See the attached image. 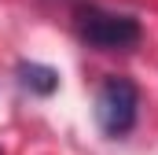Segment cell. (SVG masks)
I'll use <instances>...</instances> for the list:
<instances>
[{
    "instance_id": "1",
    "label": "cell",
    "mask_w": 158,
    "mask_h": 155,
    "mask_svg": "<svg viewBox=\"0 0 158 155\" xmlns=\"http://www.w3.org/2000/svg\"><path fill=\"white\" fill-rule=\"evenodd\" d=\"M140 92L129 78H107L96 92V122L107 137H125L136 126Z\"/></svg>"
},
{
    "instance_id": "2",
    "label": "cell",
    "mask_w": 158,
    "mask_h": 155,
    "mask_svg": "<svg viewBox=\"0 0 158 155\" xmlns=\"http://www.w3.org/2000/svg\"><path fill=\"white\" fill-rule=\"evenodd\" d=\"M77 33L85 44H92L99 52H121V48H132L140 41V22L129 15L85 7V11H77Z\"/></svg>"
},
{
    "instance_id": "3",
    "label": "cell",
    "mask_w": 158,
    "mask_h": 155,
    "mask_svg": "<svg viewBox=\"0 0 158 155\" xmlns=\"http://www.w3.org/2000/svg\"><path fill=\"white\" fill-rule=\"evenodd\" d=\"M19 74H22V81H26L30 89H37V92H52V89L59 85V74H55V70H48V67H37V63L22 67Z\"/></svg>"
}]
</instances>
